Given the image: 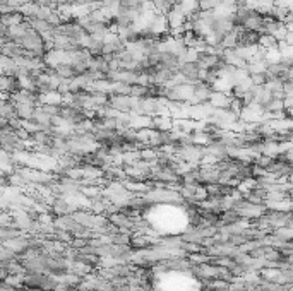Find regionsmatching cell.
<instances>
[{
	"label": "cell",
	"mask_w": 293,
	"mask_h": 291,
	"mask_svg": "<svg viewBox=\"0 0 293 291\" xmlns=\"http://www.w3.org/2000/svg\"><path fill=\"white\" fill-rule=\"evenodd\" d=\"M177 74H179V77L184 79V83L194 84L195 81L201 79L202 70L195 62H182L179 69H177Z\"/></svg>",
	"instance_id": "cell-1"
},
{
	"label": "cell",
	"mask_w": 293,
	"mask_h": 291,
	"mask_svg": "<svg viewBox=\"0 0 293 291\" xmlns=\"http://www.w3.org/2000/svg\"><path fill=\"white\" fill-rule=\"evenodd\" d=\"M182 63L180 57L172 50H158V67L159 69L177 70Z\"/></svg>",
	"instance_id": "cell-2"
},
{
	"label": "cell",
	"mask_w": 293,
	"mask_h": 291,
	"mask_svg": "<svg viewBox=\"0 0 293 291\" xmlns=\"http://www.w3.org/2000/svg\"><path fill=\"white\" fill-rule=\"evenodd\" d=\"M220 5V0H194V9L199 12H214Z\"/></svg>",
	"instance_id": "cell-3"
}]
</instances>
